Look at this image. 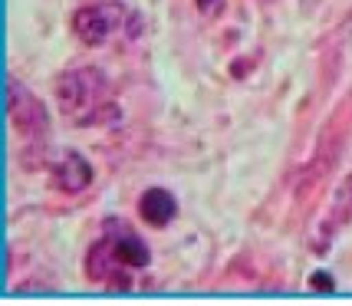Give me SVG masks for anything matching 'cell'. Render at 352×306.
<instances>
[{"instance_id": "cell-5", "label": "cell", "mask_w": 352, "mask_h": 306, "mask_svg": "<svg viewBox=\"0 0 352 306\" xmlns=\"http://www.w3.org/2000/svg\"><path fill=\"white\" fill-rule=\"evenodd\" d=\"M138 215L145 224H152V228H165L171 217L178 215V204L171 198V191L165 188H148L142 198H138Z\"/></svg>"}, {"instance_id": "cell-8", "label": "cell", "mask_w": 352, "mask_h": 306, "mask_svg": "<svg viewBox=\"0 0 352 306\" xmlns=\"http://www.w3.org/2000/svg\"><path fill=\"white\" fill-rule=\"evenodd\" d=\"M313 283H316V287H322V290H329V280H326V276H313Z\"/></svg>"}, {"instance_id": "cell-7", "label": "cell", "mask_w": 352, "mask_h": 306, "mask_svg": "<svg viewBox=\"0 0 352 306\" xmlns=\"http://www.w3.org/2000/svg\"><path fill=\"white\" fill-rule=\"evenodd\" d=\"M195 3H198L201 17H217L221 14V7H224V0H195Z\"/></svg>"}, {"instance_id": "cell-2", "label": "cell", "mask_w": 352, "mask_h": 306, "mask_svg": "<svg viewBox=\"0 0 352 306\" xmlns=\"http://www.w3.org/2000/svg\"><path fill=\"white\" fill-rule=\"evenodd\" d=\"M63 116L76 125H99L106 119H116V102L109 99V83L99 69L79 66L63 73L56 83Z\"/></svg>"}, {"instance_id": "cell-1", "label": "cell", "mask_w": 352, "mask_h": 306, "mask_svg": "<svg viewBox=\"0 0 352 306\" xmlns=\"http://www.w3.org/2000/svg\"><path fill=\"white\" fill-rule=\"evenodd\" d=\"M89 276L106 283L109 290H129V270H142L148 267V247L145 241L132 234V230L119 224V221H109L106 224V237L89 250Z\"/></svg>"}, {"instance_id": "cell-3", "label": "cell", "mask_w": 352, "mask_h": 306, "mask_svg": "<svg viewBox=\"0 0 352 306\" xmlns=\"http://www.w3.org/2000/svg\"><path fill=\"white\" fill-rule=\"evenodd\" d=\"M7 112H10V122L23 138H40L50 129L43 102L33 96L20 79H7Z\"/></svg>"}, {"instance_id": "cell-4", "label": "cell", "mask_w": 352, "mask_h": 306, "mask_svg": "<svg viewBox=\"0 0 352 306\" xmlns=\"http://www.w3.org/2000/svg\"><path fill=\"white\" fill-rule=\"evenodd\" d=\"M125 20L122 3H89L73 14V30L86 46H102Z\"/></svg>"}, {"instance_id": "cell-6", "label": "cell", "mask_w": 352, "mask_h": 306, "mask_svg": "<svg viewBox=\"0 0 352 306\" xmlns=\"http://www.w3.org/2000/svg\"><path fill=\"white\" fill-rule=\"evenodd\" d=\"M56 184H60L63 191H69V195H79V191H86L92 184V168L89 162L82 158V155L69 152L63 155V162L56 165Z\"/></svg>"}]
</instances>
